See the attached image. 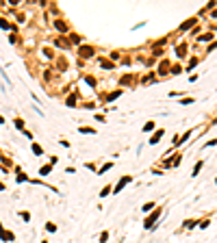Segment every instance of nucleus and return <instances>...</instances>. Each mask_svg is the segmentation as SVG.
<instances>
[{
  "instance_id": "f257e3e1",
  "label": "nucleus",
  "mask_w": 217,
  "mask_h": 243,
  "mask_svg": "<svg viewBox=\"0 0 217 243\" xmlns=\"http://www.w3.org/2000/svg\"><path fill=\"white\" fill-rule=\"evenodd\" d=\"M161 215V208L159 211H152V215H150V219H146V228H152V224L157 222V217Z\"/></svg>"
},
{
  "instance_id": "f03ea898",
  "label": "nucleus",
  "mask_w": 217,
  "mask_h": 243,
  "mask_svg": "<svg viewBox=\"0 0 217 243\" xmlns=\"http://www.w3.org/2000/svg\"><path fill=\"white\" fill-rule=\"evenodd\" d=\"M128 180H130V176H126V178L122 180V182H120L117 187H115V193H117V191H120V189H122V187H124V185H126V182H128Z\"/></svg>"
},
{
  "instance_id": "7ed1b4c3",
  "label": "nucleus",
  "mask_w": 217,
  "mask_h": 243,
  "mask_svg": "<svg viewBox=\"0 0 217 243\" xmlns=\"http://www.w3.org/2000/svg\"><path fill=\"white\" fill-rule=\"evenodd\" d=\"M152 128H154V124H152V122H148V124H146V128H143V130L148 132V130H152Z\"/></svg>"
},
{
  "instance_id": "20e7f679",
  "label": "nucleus",
  "mask_w": 217,
  "mask_h": 243,
  "mask_svg": "<svg viewBox=\"0 0 217 243\" xmlns=\"http://www.w3.org/2000/svg\"><path fill=\"white\" fill-rule=\"evenodd\" d=\"M2 122H4V119H2V117H0V124H2Z\"/></svg>"
}]
</instances>
